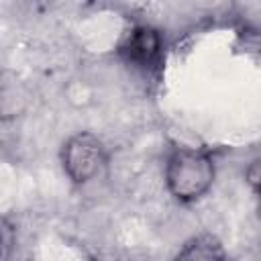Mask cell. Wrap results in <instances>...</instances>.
Listing matches in <instances>:
<instances>
[{
    "mask_svg": "<svg viewBox=\"0 0 261 261\" xmlns=\"http://www.w3.org/2000/svg\"><path fill=\"white\" fill-rule=\"evenodd\" d=\"M175 261H224L220 245L212 237H198L184 247Z\"/></svg>",
    "mask_w": 261,
    "mask_h": 261,
    "instance_id": "obj_5",
    "label": "cell"
},
{
    "mask_svg": "<svg viewBox=\"0 0 261 261\" xmlns=\"http://www.w3.org/2000/svg\"><path fill=\"white\" fill-rule=\"evenodd\" d=\"M104 163V147L94 135H75L63 149V167L75 181L92 179Z\"/></svg>",
    "mask_w": 261,
    "mask_h": 261,
    "instance_id": "obj_2",
    "label": "cell"
},
{
    "mask_svg": "<svg viewBox=\"0 0 261 261\" xmlns=\"http://www.w3.org/2000/svg\"><path fill=\"white\" fill-rule=\"evenodd\" d=\"M161 51L159 33L151 27H135L120 45L122 57L137 67H151L157 63Z\"/></svg>",
    "mask_w": 261,
    "mask_h": 261,
    "instance_id": "obj_3",
    "label": "cell"
},
{
    "mask_svg": "<svg viewBox=\"0 0 261 261\" xmlns=\"http://www.w3.org/2000/svg\"><path fill=\"white\" fill-rule=\"evenodd\" d=\"M27 100L22 84L8 73H0V116H14Z\"/></svg>",
    "mask_w": 261,
    "mask_h": 261,
    "instance_id": "obj_4",
    "label": "cell"
},
{
    "mask_svg": "<svg viewBox=\"0 0 261 261\" xmlns=\"http://www.w3.org/2000/svg\"><path fill=\"white\" fill-rule=\"evenodd\" d=\"M212 175L214 169L210 159L192 149L175 151L167 163L169 190L181 200H192L204 194L212 181Z\"/></svg>",
    "mask_w": 261,
    "mask_h": 261,
    "instance_id": "obj_1",
    "label": "cell"
}]
</instances>
